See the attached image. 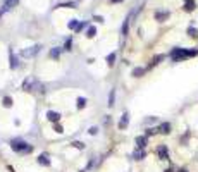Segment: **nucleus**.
I'll return each mask as SVG.
<instances>
[{
  "label": "nucleus",
  "instance_id": "nucleus-15",
  "mask_svg": "<svg viewBox=\"0 0 198 172\" xmlns=\"http://www.w3.org/2000/svg\"><path fill=\"white\" fill-rule=\"evenodd\" d=\"M38 163H40V165H43V167H49L50 160H49V157H47V155H40V157H38Z\"/></svg>",
  "mask_w": 198,
  "mask_h": 172
},
{
  "label": "nucleus",
  "instance_id": "nucleus-11",
  "mask_svg": "<svg viewBox=\"0 0 198 172\" xmlns=\"http://www.w3.org/2000/svg\"><path fill=\"white\" fill-rule=\"evenodd\" d=\"M164 59H165V55H164V53H158V55H155L153 59H152V62L148 64V69H152V67H155V65H158Z\"/></svg>",
  "mask_w": 198,
  "mask_h": 172
},
{
  "label": "nucleus",
  "instance_id": "nucleus-20",
  "mask_svg": "<svg viewBox=\"0 0 198 172\" xmlns=\"http://www.w3.org/2000/svg\"><path fill=\"white\" fill-rule=\"evenodd\" d=\"M95 34H97V28H95V26H90L88 31H86V36H88V38H93Z\"/></svg>",
  "mask_w": 198,
  "mask_h": 172
},
{
  "label": "nucleus",
  "instance_id": "nucleus-25",
  "mask_svg": "<svg viewBox=\"0 0 198 172\" xmlns=\"http://www.w3.org/2000/svg\"><path fill=\"white\" fill-rule=\"evenodd\" d=\"M2 102H4V107H7V108H9V107H12V103H14L10 96H5V98L2 100Z\"/></svg>",
  "mask_w": 198,
  "mask_h": 172
},
{
  "label": "nucleus",
  "instance_id": "nucleus-9",
  "mask_svg": "<svg viewBox=\"0 0 198 172\" xmlns=\"http://www.w3.org/2000/svg\"><path fill=\"white\" fill-rule=\"evenodd\" d=\"M47 119H49L50 122H55V124H57L59 120H60V114H59V112H53V110H49L47 112Z\"/></svg>",
  "mask_w": 198,
  "mask_h": 172
},
{
  "label": "nucleus",
  "instance_id": "nucleus-19",
  "mask_svg": "<svg viewBox=\"0 0 198 172\" xmlns=\"http://www.w3.org/2000/svg\"><path fill=\"white\" fill-rule=\"evenodd\" d=\"M76 107H78V108H84V107H86V98H83V96L78 98V100H76Z\"/></svg>",
  "mask_w": 198,
  "mask_h": 172
},
{
  "label": "nucleus",
  "instance_id": "nucleus-3",
  "mask_svg": "<svg viewBox=\"0 0 198 172\" xmlns=\"http://www.w3.org/2000/svg\"><path fill=\"white\" fill-rule=\"evenodd\" d=\"M40 50H41V47H40V45H33V47H29V48H24L19 55L24 57V59H31V57H35Z\"/></svg>",
  "mask_w": 198,
  "mask_h": 172
},
{
  "label": "nucleus",
  "instance_id": "nucleus-35",
  "mask_svg": "<svg viewBox=\"0 0 198 172\" xmlns=\"http://www.w3.org/2000/svg\"><path fill=\"white\" fill-rule=\"evenodd\" d=\"M84 26H86V24H84V22H79V26H78V29H76V31H78V33H79V31L83 29Z\"/></svg>",
  "mask_w": 198,
  "mask_h": 172
},
{
  "label": "nucleus",
  "instance_id": "nucleus-31",
  "mask_svg": "<svg viewBox=\"0 0 198 172\" xmlns=\"http://www.w3.org/2000/svg\"><path fill=\"white\" fill-rule=\"evenodd\" d=\"M71 45H72V40L67 38V41H66V45H64V48H66V50H71Z\"/></svg>",
  "mask_w": 198,
  "mask_h": 172
},
{
  "label": "nucleus",
  "instance_id": "nucleus-28",
  "mask_svg": "<svg viewBox=\"0 0 198 172\" xmlns=\"http://www.w3.org/2000/svg\"><path fill=\"white\" fill-rule=\"evenodd\" d=\"M157 120H158L157 117H146V119H145V124H148V126H150V124H155Z\"/></svg>",
  "mask_w": 198,
  "mask_h": 172
},
{
  "label": "nucleus",
  "instance_id": "nucleus-2",
  "mask_svg": "<svg viewBox=\"0 0 198 172\" xmlns=\"http://www.w3.org/2000/svg\"><path fill=\"white\" fill-rule=\"evenodd\" d=\"M10 148H12L14 151H17V153H29L33 148H31V145H28L24 139H21V138H17V139H12L10 141Z\"/></svg>",
  "mask_w": 198,
  "mask_h": 172
},
{
  "label": "nucleus",
  "instance_id": "nucleus-23",
  "mask_svg": "<svg viewBox=\"0 0 198 172\" xmlns=\"http://www.w3.org/2000/svg\"><path fill=\"white\" fill-rule=\"evenodd\" d=\"M78 26H79V21L78 19H72V21L67 24V28H69V29H78Z\"/></svg>",
  "mask_w": 198,
  "mask_h": 172
},
{
  "label": "nucleus",
  "instance_id": "nucleus-7",
  "mask_svg": "<svg viewBox=\"0 0 198 172\" xmlns=\"http://www.w3.org/2000/svg\"><path fill=\"white\" fill-rule=\"evenodd\" d=\"M169 16H171V14H169L167 10H157V12H155V21L164 22V21H167L169 19Z\"/></svg>",
  "mask_w": 198,
  "mask_h": 172
},
{
  "label": "nucleus",
  "instance_id": "nucleus-13",
  "mask_svg": "<svg viewBox=\"0 0 198 172\" xmlns=\"http://www.w3.org/2000/svg\"><path fill=\"white\" fill-rule=\"evenodd\" d=\"M9 65H10V69H16V67H17V57L14 55L12 50H9Z\"/></svg>",
  "mask_w": 198,
  "mask_h": 172
},
{
  "label": "nucleus",
  "instance_id": "nucleus-24",
  "mask_svg": "<svg viewBox=\"0 0 198 172\" xmlns=\"http://www.w3.org/2000/svg\"><path fill=\"white\" fill-rule=\"evenodd\" d=\"M128 31H129V17L124 21V24H122V34H124V36L128 34Z\"/></svg>",
  "mask_w": 198,
  "mask_h": 172
},
{
  "label": "nucleus",
  "instance_id": "nucleus-17",
  "mask_svg": "<svg viewBox=\"0 0 198 172\" xmlns=\"http://www.w3.org/2000/svg\"><path fill=\"white\" fill-rule=\"evenodd\" d=\"M186 33H188L189 38H198V29H196V28H193V26H189Z\"/></svg>",
  "mask_w": 198,
  "mask_h": 172
},
{
  "label": "nucleus",
  "instance_id": "nucleus-14",
  "mask_svg": "<svg viewBox=\"0 0 198 172\" xmlns=\"http://www.w3.org/2000/svg\"><path fill=\"white\" fill-rule=\"evenodd\" d=\"M195 9H196L195 0H186V4H184V10H186V12H191V10H195Z\"/></svg>",
  "mask_w": 198,
  "mask_h": 172
},
{
  "label": "nucleus",
  "instance_id": "nucleus-5",
  "mask_svg": "<svg viewBox=\"0 0 198 172\" xmlns=\"http://www.w3.org/2000/svg\"><path fill=\"white\" fill-rule=\"evenodd\" d=\"M36 79L35 77H28V79H24L22 81V90H26V91H33L35 90V86H36Z\"/></svg>",
  "mask_w": 198,
  "mask_h": 172
},
{
  "label": "nucleus",
  "instance_id": "nucleus-30",
  "mask_svg": "<svg viewBox=\"0 0 198 172\" xmlns=\"http://www.w3.org/2000/svg\"><path fill=\"white\" fill-rule=\"evenodd\" d=\"M59 7H67V9H72V7H74V4H72V2H67V4H59L57 5V9Z\"/></svg>",
  "mask_w": 198,
  "mask_h": 172
},
{
  "label": "nucleus",
  "instance_id": "nucleus-36",
  "mask_svg": "<svg viewBox=\"0 0 198 172\" xmlns=\"http://www.w3.org/2000/svg\"><path fill=\"white\" fill-rule=\"evenodd\" d=\"M176 172H188V169H186V167H181V169H177Z\"/></svg>",
  "mask_w": 198,
  "mask_h": 172
},
{
  "label": "nucleus",
  "instance_id": "nucleus-27",
  "mask_svg": "<svg viewBox=\"0 0 198 172\" xmlns=\"http://www.w3.org/2000/svg\"><path fill=\"white\" fill-rule=\"evenodd\" d=\"M155 133H157V129H155V127H148V129L145 131V136H146V138H150V136H153Z\"/></svg>",
  "mask_w": 198,
  "mask_h": 172
},
{
  "label": "nucleus",
  "instance_id": "nucleus-22",
  "mask_svg": "<svg viewBox=\"0 0 198 172\" xmlns=\"http://www.w3.org/2000/svg\"><path fill=\"white\" fill-rule=\"evenodd\" d=\"M114 100H115V90H110V95H109V107H114Z\"/></svg>",
  "mask_w": 198,
  "mask_h": 172
},
{
  "label": "nucleus",
  "instance_id": "nucleus-21",
  "mask_svg": "<svg viewBox=\"0 0 198 172\" xmlns=\"http://www.w3.org/2000/svg\"><path fill=\"white\" fill-rule=\"evenodd\" d=\"M59 55H60V48H52V50H50V57H52V59L57 60Z\"/></svg>",
  "mask_w": 198,
  "mask_h": 172
},
{
  "label": "nucleus",
  "instance_id": "nucleus-32",
  "mask_svg": "<svg viewBox=\"0 0 198 172\" xmlns=\"http://www.w3.org/2000/svg\"><path fill=\"white\" fill-rule=\"evenodd\" d=\"M188 138H189V131H188V133H186L183 138H181V145H184V143L188 141Z\"/></svg>",
  "mask_w": 198,
  "mask_h": 172
},
{
  "label": "nucleus",
  "instance_id": "nucleus-10",
  "mask_svg": "<svg viewBox=\"0 0 198 172\" xmlns=\"http://www.w3.org/2000/svg\"><path fill=\"white\" fill-rule=\"evenodd\" d=\"M129 124V114L128 112H124L122 117H121V120H119V129H126Z\"/></svg>",
  "mask_w": 198,
  "mask_h": 172
},
{
  "label": "nucleus",
  "instance_id": "nucleus-6",
  "mask_svg": "<svg viewBox=\"0 0 198 172\" xmlns=\"http://www.w3.org/2000/svg\"><path fill=\"white\" fill-rule=\"evenodd\" d=\"M171 129H172L171 122H162V124L157 127V133H160V134H171Z\"/></svg>",
  "mask_w": 198,
  "mask_h": 172
},
{
  "label": "nucleus",
  "instance_id": "nucleus-34",
  "mask_svg": "<svg viewBox=\"0 0 198 172\" xmlns=\"http://www.w3.org/2000/svg\"><path fill=\"white\" fill-rule=\"evenodd\" d=\"M88 133L93 136V134H97V133H98V129H97V127H90V129H88Z\"/></svg>",
  "mask_w": 198,
  "mask_h": 172
},
{
  "label": "nucleus",
  "instance_id": "nucleus-18",
  "mask_svg": "<svg viewBox=\"0 0 198 172\" xmlns=\"http://www.w3.org/2000/svg\"><path fill=\"white\" fill-rule=\"evenodd\" d=\"M19 4V0H5L4 2V9H12Z\"/></svg>",
  "mask_w": 198,
  "mask_h": 172
},
{
  "label": "nucleus",
  "instance_id": "nucleus-39",
  "mask_svg": "<svg viewBox=\"0 0 198 172\" xmlns=\"http://www.w3.org/2000/svg\"><path fill=\"white\" fill-rule=\"evenodd\" d=\"M0 17H2V10H0Z\"/></svg>",
  "mask_w": 198,
  "mask_h": 172
},
{
  "label": "nucleus",
  "instance_id": "nucleus-26",
  "mask_svg": "<svg viewBox=\"0 0 198 172\" xmlns=\"http://www.w3.org/2000/svg\"><path fill=\"white\" fill-rule=\"evenodd\" d=\"M114 60H115V53L112 52V53H109V57H107V64H109V65H114Z\"/></svg>",
  "mask_w": 198,
  "mask_h": 172
},
{
  "label": "nucleus",
  "instance_id": "nucleus-1",
  "mask_svg": "<svg viewBox=\"0 0 198 172\" xmlns=\"http://www.w3.org/2000/svg\"><path fill=\"white\" fill-rule=\"evenodd\" d=\"M198 55V48H183V47H176L172 48L169 57H171L172 62H183V60L193 59Z\"/></svg>",
  "mask_w": 198,
  "mask_h": 172
},
{
  "label": "nucleus",
  "instance_id": "nucleus-37",
  "mask_svg": "<svg viewBox=\"0 0 198 172\" xmlns=\"http://www.w3.org/2000/svg\"><path fill=\"white\" fill-rule=\"evenodd\" d=\"M112 4H119V2H122V0H110Z\"/></svg>",
  "mask_w": 198,
  "mask_h": 172
},
{
  "label": "nucleus",
  "instance_id": "nucleus-38",
  "mask_svg": "<svg viewBox=\"0 0 198 172\" xmlns=\"http://www.w3.org/2000/svg\"><path fill=\"white\" fill-rule=\"evenodd\" d=\"M164 172H174V169H171V167H169V169H165Z\"/></svg>",
  "mask_w": 198,
  "mask_h": 172
},
{
  "label": "nucleus",
  "instance_id": "nucleus-33",
  "mask_svg": "<svg viewBox=\"0 0 198 172\" xmlns=\"http://www.w3.org/2000/svg\"><path fill=\"white\" fill-rule=\"evenodd\" d=\"M53 129H55V133H64V129H62L60 124H55V127H53Z\"/></svg>",
  "mask_w": 198,
  "mask_h": 172
},
{
  "label": "nucleus",
  "instance_id": "nucleus-4",
  "mask_svg": "<svg viewBox=\"0 0 198 172\" xmlns=\"http://www.w3.org/2000/svg\"><path fill=\"white\" fill-rule=\"evenodd\" d=\"M157 155H158V158L160 160H171V157H169V148L165 145H158Z\"/></svg>",
  "mask_w": 198,
  "mask_h": 172
},
{
  "label": "nucleus",
  "instance_id": "nucleus-8",
  "mask_svg": "<svg viewBox=\"0 0 198 172\" xmlns=\"http://www.w3.org/2000/svg\"><path fill=\"white\" fill-rule=\"evenodd\" d=\"M146 145H148V138H146V136H138V138H136V148H140V150H145Z\"/></svg>",
  "mask_w": 198,
  "mask_h": 172
},
{
  "label": "nucleus",
  "instance_id": "nucleus-29",
  "mask_svg": "<svg viewBox=\"0 0 198 172\" xmlns=\"http://www.w3.org/2000/svg\"><path fill=\"white\" fill-rule=\"evenodd\" d=\"M72 146H74V148H79V150H83V148H84V143H81V141H74V143H72Z\"/></svg>",
  "mask_w": 198,
  "mask_h": 172
},
{
  "label": "nucleus",
  "instance_id": "nucleus-16",
  "mask_svg": "<svg viewBox=\"0 0 198 172\" xmlns=\"http://www.w3.org/2000/svg\"><path fill=\"white\" fill-rule=\"evenodd\" d=\"M145 72H146L145 67H134V69H133V76H134V77H141Z\"/></svg>",
  "mask_w": 198,
  "mask_h": 172
},
{
  "label": "nucleus",
  "instance_id": "nucleus-12",
  "mask_svg": "<svg viewBox=\"0 0 198 172\" xmlns=\"http://www.w3.org/2000/svg\"><path fill=\"white\" fill-rule=\"evenodd\" d=\"M146 157V151L145 150H140V148H136V150L133 151V158L134 160H143Z\"/></svg>",
  "mask_w": 198,
  "mask_h": 172
}]
</instances>
